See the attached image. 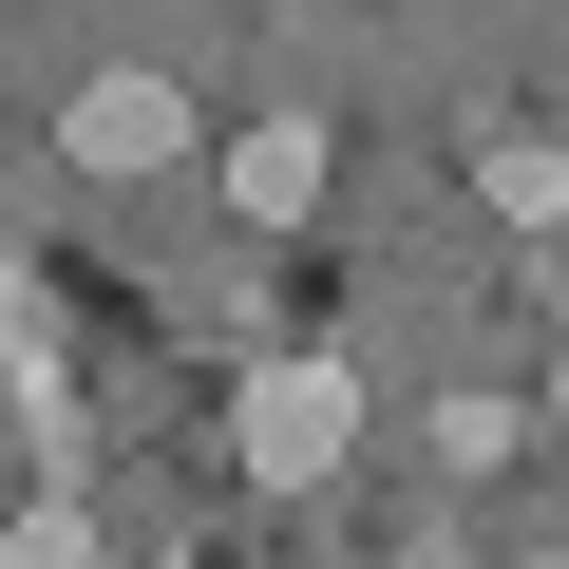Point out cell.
I'll return each instance as SVG.
<instances>
[{"label": "cell", "mask_w": 569, "mask_h": 569, "mask_svg": "<svg viewBox=\"0 0 569 569\" xmlns=\"http://www.w3.org/2000/svg\"><path fill=\"white\" fill-rule=\"evenodd\" d=\"M531 569H569V550H531Z\"/></svg>", "instance_id": "obj_6"}, {"label": "cell", "mask_w": 569, "mask_h": 569, "mask_svg": "<svg viewBox=\"0 0 569 569\" xmlns=\"http://www.w3.org/2000/svg\"><path fill=\"white\" fill-rule=\"evenodd\" d=\"M58 152H77V171H114V190H152V171H190V96H171L152 58H114V77H77V96H58Z\"/></svg>", "instance_id": "obj_2"}, {"label": "cell", "mask_w": 569, "mask_h": 569, "mask_svg": "<svg viewBox=\"0 0 569 569\" xmlns=\"http://www.w3.org/2000/svg\"><path fill=\"white\" fill-rule=\"evenodd\" d=\"M475 190H493L512 228H550V209H569V152H550V133H493V152H475Z\"/></svg>", "instance_id": "obj_4"}, {"label": "cell", "mask_w": 569, "mask_h": 569, "mask_svg": "<svg viewBox=\"0 0 569 569\" xmlns=\"http://www.w3.org/2000/svg\"><path fill=\"white\" fill-rule=\"evenodd\" d=\"M0 569H96V512H77V493H39L20 531H0Z\"/></svg>", "instance_id": "obj_5"}, {"label": "cell", "mask_w": 569, "mask_h": 569, "mask_svg": "<svg viewBox=\"0 0 569 569\" xmlns=\"http://www.w3.org/2000/svg\"><path fill=\"white\" fill-rule=\"evenodd\" d=\"M323 171H342V133H323V114H247V133H228V209H247V228H305V209H323Z\"/></svg>", "instance_id": "obj_3"}, {"label": "cell", "mask_w": 569, "mask_h": 569, "mask_svg": "<svg viewBox=\"0 0 569 569\" xmlns=\"http://www.w3.org/2000/svg\"><path fill=\"white\" fill-rule=\"evenodd\" d=\"M228 456H247V493H323V475L361 456V361H247Z\"/></svg>", "instance_id": "obj_1"}]
</instances>
